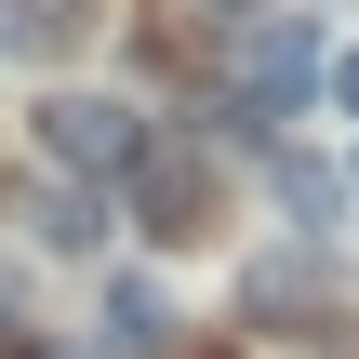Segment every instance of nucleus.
<instances>
[{"label":"nucleus","mask_w":359,"mask_h":359,"mask_svg":"<svg viewBox=\"0 0 359 359\" xmlns=\"http://www.w3.org/2000/svg\"><path fill=\"white\" fill-rule=\"evenodd\" d=\"M27 133H40L53 173H120V160H133V107H120V93H40Z\"/></svg>","instance_id":"obj_1"},{"label":"nucleus","mask_w":359,"mask_h":359,"mask_svg":"<svg viewBox=\"0 0 359 359\" xmlns=\"http://www.w3.org/2000/svg\"><path fill=\"white\" fill-rule=\"evenodd\" d=\"M133 187H147V226H160V240H187V226L213 213V160H200V147H133Z\"/></svg>","instance_id":"obj_2"},{"label":"nucleus","mask_w":359,"mask_h":359,"mask_svg":"<svg viewBox=\"0 0 359 359\" xmlns=\"http://www.w3.org/2000/svg\"><path fill=\"white\" fill-rule=\"evenodd\" d=\"M240 80H253V107H293V93L320 80V53H306V27H253V53H240Z\"/></svg>","instance_id":"obj_3"},{"label":"nucleus","mask_w":359,"mask_h":359,"mask_svg":"<svg viewBox=\"0 0 359 359\" xmlns=\"http://www.w3.org/2000/svg\"><path fill=\"white\" fill-rule=\"evenodd\" d=\"M160 333H173V306L147 280H107V346H160Z\"/></svg>","instance_id":"obj_4"},{"label":"nucleus","mask_w":359,"mask_h":359,"mask_svg":"<svg viewBox=\"0 0 359 359\" xmlns=\"http://www.w3.org/2000/svg\"><path fill=\"white\" fill-rule=\"evenodd\" d=\"M280 200H293L306 240H333V173H320V160H280Z\"/></svg>","instance_id":"obj_5"},{"label":"nucleus","mask_w":359,"mask_h":359,"mask_svg":"<svg viewBox=\"0 0 359 359\" xmlns=\"http://www.w3.org/2000/svg\"><path fill=\"white\" fill-rule=\"evenodd\" d=\"M40 240H53V253H93V200H80V187H40Z\"/></svg>","instance_id":"obj_6"},{"label":"nucleus","mask_w":359,"mask_h":359,"mask_svg":"<svg viewBox=\"0 0 359 359\" xmlns=\"http://www.w3.org/2000/svg\"><path fill=\"white\" fill-rule=\"evenodd\" d=\"M333 107H346V120H359V53H333Z\"/></svg>","instance_id":"obj_7"},{"label":"nucleus","mask_w":359,"mask_h":359,"mask_svg":"<svg viewBox=\"0 0 359 359\" xmlns=\"http://www.w3.org/2000/svg\"><path fill=\"white\" fill-rule=\"evenodd\" d=\"M0 333H13V293H0Z\"/></svg>","instance_id":"obj_8"}]
</instances>
